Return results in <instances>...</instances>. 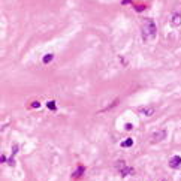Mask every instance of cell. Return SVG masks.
Instances as JSON below:
<instances>
[{"mask_svg":"<svg viewBox=\"0 0 181 181\" xmlns=\"http://www.w3.org/2000/svg\"><path fill=\"white\" fill-rule=\"evenodd\" d=\"M166 138V130L165 129H162V130H159V132H156L154 135H153V141H163Z\"/></svg>","mask_w":181,"mask_h":181,"instance_id":"277c9868","label":"cell"},{"mask_svg":"<svg viewBox=\"0 0 181 181\" xmlns=\"http://www.w3.org/2000/svg\"><path fill=\"white\" fill-rule=\"evenodd\" d=\"M53 58H54V54H47V56L42 58V61H43V64H48V63L53 61Z\"/></svg>","mask_w":181,"mask_h":181,"instance_id":"ba28073f","label":"cell"},{"mask_svg":"<svg viewBox=\"0 0 181 181\" xmlns=\"http://www.w3.org/2000/svg\"><path fill=\"white\" fill-rule=\"evenodd\" d=\"M157 36V27L154 24V21L147 18L142 22V39L144 40H153Z\"/></svg>","mask_w":181,"mask_h":181,"instance_id":"6da1fadb","label":"cell"},{"mask_svg":"<svg viewBox=\"0 0 181 181\" xmlns=\"http://www.w3.org/2000/svg\"><path fill=\"white\" fill-rule=\"evenodd\" d=\"M120 174H121L123 177H126V175H133V174H135V169H133V168H129V166H126V165H124V166L120 169Z\"/></svg>","mask_w":181,"mask_h":181,"instance_id":"8992f818","label":"cell"},{"mask_svg":"<svg viewBox=\"0 0 181 181\" xmlns=\"http://www.w3.org/2000/svg\"><path fill=\"white\" fill-rule=\"evenodd\" d=\"M47 106H48V109H51V111H56V109H57V106H56V102H53V100L47 102Z\"/></svg>","mask_w":181,"mask_h":181,"instance_id":"9c48e42d","label":"cell"},{"mask_svg":"<svg viewBox=\"0 0 181 181\" xmlns=\"http://www.w3.org/2000/svg\"><path fill=\"white\" fill-rule=\"evenodd\" d=\"M123 3H124V5H127V3H130V0H123Z\"/></svg>","mask_w":181,"mask_h":181,"instance_id":"2e32d148","label":"cell"},{"mask_svg":"<svg viewBox=\"0 0 181 181\" xmlns=\"http://www.w3.org/2000/svg\"><path fill=\"white\" fill-rule=\"evenodd\" d=\"M6 160H8V159H6V156H3V154H2V157H0V162H2V163H5Z\"/></svg>","mask_w":181,"mask_h":181,"instance_id":"5bb4252c","label":"cell"},{"mask_svg":"<svg viewBox=\"0 0 181 181\" xmlns=\"http://www.w3.org/2000/svg\"><path fill=\"white\" fill-rule=\"evenodd\" d=\"M8 162H9V165H11V166H14V165H15V162H14V159H9Z\"/></svg>","mask_w":181,"mask_h":181,"instance_id":"9a60e30c","label":"cell"},{"mask_svg":"<svg viewBox=\"0 0 181 181\" xmlns=\"http://www.w3.org/2000/svg\"><path fill=\"white\" fill-rule=\"evenodd\" d=\"M132 145H133V139H132V138H127L126 141L121 142V147H123V148H129V147H132Z\"/></svg>","mask_w":181,"mask_h":181,"instance_id":"52a82bcc","label":"cell"},{"mask_svg":"<svg viewBox=\"0 0 181 181\" xmlns=\"http://www.w3.org/2000/svg\"><path fill=\"white\" fill-rule=\"evenodd\" d=\"M124 129H126V130H132V129H133V126H132L130 123H127V124L124 126Z\"/></svg>","mask_w":181,"mask_h":181,"instance_id":"8fae6325","label":"cell"},{"mask_svg":"<svg viewBox=\"0 0 181 181\" xmlns=\"http://www.w3.org/2000/svg\"><path fill=\"white\" fill-rule=\"evenodd\" d=\"M171 24L175 26V27H178V26L181 24V8L172 14V17H171Z\"/></svg>","mask_w":181,"mask_h":181,"instance_id":"7a4b0ae2","label":"cell"},{"mask_svg":"<svg viewBox=\"0 0 181 181\" xmlns=\"http://www.w3.org/2000/svg\"><path fill=\"white\" fill-rule=\"evenodd\" d=\"M84 169H85L84 166H79V168H78V171H76V172H74V177H81V174L84 172Z\"/></svg>","mask_w":181,"mask_h":181,"instance_id":"30bf717a","label":"cell"},{"mask_svg":"<svg viewBox=\"0 0 181 181\" xmlns=\"http://www.w3.org/2000/svg\"><path fill=\"white\" fill-rule=\"evenodd\" d=\"M32 106H33V108H39L40 103H39V102H32Z\"/></svg>","mask_w":181,"mask_h":181,"instance_id":"7c38bea8","label":"cell"},{"mask_svg":"<svg viewBox=\"0 0 181 181\" xmlns=\"http://www.w3.org/2000/svg\"><path fill=\"white\" fill-rule=\"evenodd\" d=\"M17 151H18V145H14L12 147V154H17Z\"/></svg>","mask_w":181,"mask_h":181,"instance_id":"4fadbf2b","label":"cell"},{"mask_svg":"<svg viewBox=\"0 0 181 181\" xmlns=\"http://www.w3.org/2000/svg\"><path fill=\"white\" fill-rule=\"evenodd\" d=\"M169 166L171 168H180L181 166V157L180 156H174V157H171V160H169Z\"/></svg>","mask_w":181,"mask_h":181,"instance_id":"5b68a950","label":"cell"},{"mask_svg":"<svg viewBox=\"0 0 181 181\" xmlns=\"http://www.w3.org/2000/svg\"><path fill=\"white\" fill-rule=\"evenodd\" d=\"M154 112H156V108L154 106H147V108H141L139 109V114H142L145 117H151Z\"/></svg>","mask_w":181,"mask_h":181,"instance_id":"3957f363","label":"cell"}]
</instances>
